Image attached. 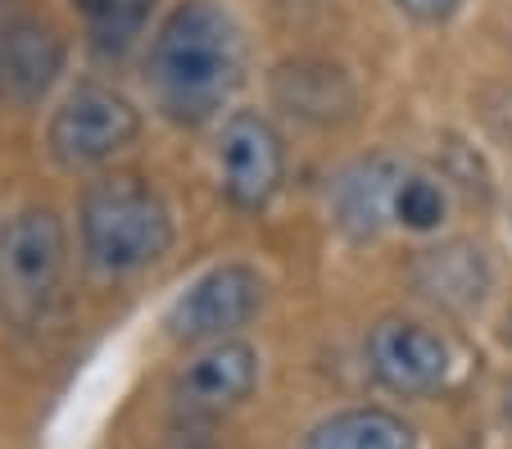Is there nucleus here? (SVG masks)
I'll use <instances>...</instances> for the list:
<instances>
[{"label":"nucleus","instance_id":"15","mask_svg":"<svg viewBox=\"0 0 512 449\" xmlns=\"http://www.w3.org/2000/svg\"><path fill=\"white\" fill-rule=\"evenodd\" d=\"M440 218H445V186L435 177L408 173L395 196V223L408 232H431V227H440Z\"/></svg>","mask_w":512,"mask_h":449},{"label":"nucleus","instance_id":"17","mask_svg":"<svg viewBox=\"0 0 512 449\" xmlns=\"http://www.w3.org/2000/svg\"><path fill=\"white\" fill-rule=\"evenodd\" d=\"M23 5H28V0H0V32L23 19Z\"/></svg>","mask_w":512,"mask_h":449},{"label":"nucleus","instance_id":"4","mask_svg":"<svg viewBox=\"0 0 512 449\" xmlns=\"http://www.w3.org/2000/svg\"><path fill=\"white\" fill-rule=\"evenodd\" d=\"M141 132V114L132 100L109 87H78L50 118V155L64 168H96L114 159L123 146H132Z\"/></svg>","mask_w":512,"mask_h":449},{"label":"nucleus","instance_id":"18","mask_svg":"<svg viewBox=\"0 0 512 449\" xmlns=\"http://www.w3.org/2000/svg\"><path fill=\"white\" fill-rule=\"evenodd\" d=\"M186 449H200V445H186Z\"/></svg>","mask_w":512,"mask_h":449},{"label":"nucleus","instance_id":"9","mask_svg":"<svg viewBox=\"0 0 512 449\" xmlns=\"http://www.w3.org/2000/svg\"><path fill=\"white\" fill-rule=\"evenodd\" d=\"M64 73V37L55 23L23 14L0 32V100L10 109H32Z\"/></svg>","mask_w":512,"mask_h":449},{"label":"nucleus","instance_id":"2","mask_svg":"<svg viewBox=\"0 0 512 449\" xmlns=\"http://www.w3.org/2000/svg\"><path fill=\"white\" fill-rule=\"evenodd\" d=\"M82 250L105 277H127L164 259L173 245V214L164 196L136 173H109L82 191Z\"/></svg>","mask_w":512,"mask_h":449},{"label":"nucleus","instance_id":"10","mask_svg":"<svg viewBox=\"0 0 512 449\" xmlns=\"http://www.w3.org/2000/svg\"><path fill=\"white\" fill-rule=\"evenodd\" d=\"M404 177H408V168L390 155L358 159L354 168H345L336 191H331L336 227L349 241H372L395 218V196H399V186H404Z\"/></svg>","mask_w":512,"mask_h":449},{"label":"nucleus","instance_id":"12","mask_svg":"<svg viewBox=\"0 0 512 449\" xmlns=\"http://www.w3.org/2000/svg\"><path fill=\"white\" fill-rule=\"evenodd\" d=\"M417 291L426 300L445 304V309H472L481 304L485 286H490V268H485L481 250L472 245H445V250H426L417 259Z\"/></svg>","mask_w":512,"mask_h":449},{"label":"nucleus","instance_id":"6","mask_svg":"<svg viewBox=\"0 0 512 449\" xmlns=\"http://www.w3.org/2000/svg\"><path fill=\"white\" fill-rule=\"evenodd\" d=\"M218 173L236 209H263L286 177V150H281L277 127L254 109L232 114L218 137Z\"/></svg>","mask_w":512,"mask_h":449},{"label":"nucleus","instance_id":"8","mask_svg":"<svg viewBox=\"0 0 512 449\" xmlns=\"http://www.w3.org/2000/svg\"><path fill=\"white\" fill-rule=\"evenodd\" d=\"M368 368L395 395H431L449 377V345L422 323L386 318L368 336Z\"/></svg>","mask_w":512,"mask_h":449},{"label":"nucleus","instance_id":"11","mask_svg":"<svg viewBox=\"0 0 512 449\" xmlns=\"http://www.w3.org/2000/svg\"><path fill=\"white\" fill-rule=\"evenodd\" d=\"M272 100L286 109L290 118L313 127H331L354 118L358 91L349 82V73L327 59H290L272 73Z\"/></svg>","mask_w":512,"mask_h":449},{"label":"nucleus","instance_id":"5","mask_svg":"<svg viewBox=\"0 0 512 449\" xmlns=\"http://www.w3.org/2000/svg\"><path fill=\"white\" fill-rule=\"evenodd\" d=\"M263 304V277L245 264H223L191 282V291L168 309L173 341H227Z\"/></svg>","mask_w":512,"mask_h":449},{"label":"nucleus","instance_id":"1","mask_svg":"<svg viewBox=\"0 0 512 449\" xmlns=\"http://www.w3.org/2000/svg\"><path fill=\"white\" fill-rule=\"evenodd\" d=\"M241 73V32L213 0H182L150 46V87L159 109L177 123L213 118L241 87Z\"/></svg>","mask_w":512,"mask_h":449},{"label":"nucleus","instance_id":"14","mask_svg":"<svg viewBox=\"0 0 512 449\" xmlns=\"http://www.w3.org/2000/svg\"><path fill=\"white\" fill-rule=\"evenodd\" d=\"M73 10L87 19V32L96 41V50L118 55L132 46V37L141 32L150 0H73Z\"/></svg>","mask_w":512,"mask_h":449},{"label":"nucleus","instance_id":"19","mask_svg":"<svg viewBox=\"0 0 512 449\" xmlns=\"http://www.w3.org/2000/svg\"><path fill=\"white\" fill-rule=\"evenodd\" d=\"M508 327H512V318H508Z\"/></svg>","mask_w":512,"mask_h":449},{"label":"nucleus","instance_id":"7","mask_svg":"<svg viewBox=\"0 0 512 449\" xmlns=\"http://www.w3.org/2000/svg\"><path fill=\"white\" fill-rule=\"evenodd\" d=\"M259 381V354L245 341H209L173 381V409L182 418H218L236 409Z\"/></svg>","mask_w":512,"mask_h":449},{"label":"nucleus","instance_id":"13","mask_svg":"<svg viewBox=\"0 0 512 449\" xmlns=\"http://www.w3.org/2000/svg\"><path fill=\"white\" fill-rule=\"evenodd\" d=\"M304 449H417V436L404 418L386 409H345L318 422Z\"/></svg>","mask_w":512,"mask_h":449},{"label":"nucleus","instance_id":"16","mask_svg":"<svg viewBox=\"0 0 512 449\" xmlns=\"http://www.w3.org/2000/svg\"><path fill=\"white\" fill-rule=\"evenodd\" d=\"M458 5H463V0H399V10L417 23H445Z\"/></svg>","mask_w":512,"mask_h":449},{"label":"nucleus","instance_id":"3","mask_svg":"<svg viewBox=\"0 0 512 449\" xmlns=\"http://www.w3.org/2000/svg\"><path fill=\"white\" fill-rule=\"evenodd\" d=\"M64 223L55 209L28 205L0 223V318L19 332L46 318L64 277Z\"/></svg>","mask_w":512,"mask_h":449}]
</instances>
